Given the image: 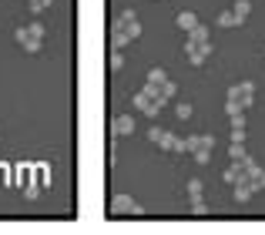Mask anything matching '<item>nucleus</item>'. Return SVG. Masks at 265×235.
Returning <instances> with one entry per match:
<instances>
[{
	"label": "nucleus",
	"instance_id": "nucleus-1",
	"mask_svg": "<svg viewBox=\"0 0 265 235\" xmlns=\"http://www.w3.org/2000/svg\"><path fill=\"white\" fill-rule=\"evenodd\" d=\"M252 98H255V84H252V81H238V84L228 88V104H235V108H242V111L252 104Z\"/></svg>",
	"mask_w": 265,
	"mask_h": 235
},
{
	"label": "nucleus",
	"instance_id": "nucleus-2",
	"mask_svg": "<svg viewBox=\"0 0 265 235\" xmlns=\"http://www.w3.org/2000/svg\"><path fill=\"white\" fill-rule=\"evenodd\" d=\"M134 108H138V111H145L148 118H158V115H161V108H165V101L158 98L154 91L145 88V91H138V94H134Z\"/></svg>",
	"mask_w": 265,
	"mask_h": 235
},
{
	"label": "nucleus",
	"instance_id": "nucleus-3",
	"mask_svg": "<svg viewBox=\"0 0 265 235\" xmlns=\"http://www.w3.org/2000/svg\"><path fill=\"white\" fill-rule=\"evenodd\" d=\"M111 212L114 215H131V218H145V208L134 202L131 195H114L111 198Z\"/></svg>",
	"mask_w": 265,
	"mask_h": 235
},
{
	"label": "nucleus",
	"instance_id": "nucleus-4",
	"mask_svg": "<svg viewBox=\"0 0 265 235\" xmlns=\"http://www.w3.org/2000/svg\"><path fill=\"white\" fill-rule=\"evenodd\" d=\"M114 30H124V34H128V37H138V34H141V24H138V14H134V10H121V14H118V20H114Z\"/></svg>",
	"mask_w": 265,
	"mask_h": 235
},
{
	"label": "nucleus",
	"instance_id": "nucleus-5",
	"mask_svg": "<svg viewBox=\"0 0 265 235\" xmlns=\"http://www.w3.org/2000/svg\"><path fill=\"white\" fill-rule=\"evenodd\" d=\"M211 51H215L211 40H208V44H191V40H185V54H188L191 64H205V60L211 58Z\"/></svg>",
	"mask_w": 265,
	"mask_h": 235
},
{
	"label": "nucleus",
	"instance_id": "nucleus-6",
	"mask_svg": "<svg viewBox=\"0 0 265 235\" xmlns=\"http://www.w3.org/2000/svg\"><path fill=\"white\" fill-rule=\"evenodd\" d=\"M111 131H114V138L134 135V118H131V115H118V118L111 121Z\"/></svg>",
	"mask_w": 265,
	"mask_h": 235
},
{
	"label": "nucleus",
	"instance_id": "nucleus-7",
	"mask_svg": "<svg viewBox=\"0 0 265 235\" xmlns=\"http://www.w3.org/2000/svg\"><path fill=\"white\" fill-rule=\"evenodd\" d=\"M215 148V138L211 135H195V138H188V151L195 155V151H211Z\"/></svg>",
	"mask_w": 265,
	"mask_h": 235
},
{
	"label": "nucleus",
	"instance_id": "nucleus-8",
	"mask_svg": "<svg viewBox=\"0 0 265 235\" xmlns=\"http://www.w3.org/2000/svg\"><path fill=\"white\" fill-rule=\"evenodd\" d=\"M232 195H235V202H248V198L255 195V188H252V181H248V178H242V181H235V185H232Z\"/></svg>",
	"mask_w": 265,
	"mask_h": 235
},
{
	"label": "nucleus",
	"instance_id": "nucleus-9",
	"mask_svg": "<svg viewBox=\"0 0 265 235\" xmlns=\"http://www.w3.org/2000/svg\"><path fill=\"white\" fill-rule=\"evenodd\" d=\"M161 151H188V138H178V135H168V141L161 145Z\"/></svg>",
	"mask_w": 265,
	"mask_h": 235
},
{
	"label": "nucleus",
	"instance_id": "nucleus-10",
	"mask_svg": "<svg viewBox=\"0 0 265 235\" xmlns=\"http://www.w3.org/2000/svg\"><path fill=\"white\" fill-rule=\"evenodd\" d=\"M245 24V17H238L235 10H222L218 14V27H242Z\"/></svg>",
	"mask_w": 265,
	"mask_h": 235
},
{
	"label": "nucleus",
	"instance_id": "nucleus-11",
	"mask_svg": "<svg viewBox=\"0 0 265 235\" xmlns=\"http://www.w3.org/2000/svg\"><path fill=\"white\" fill-rule=\"evenodd\" d=\"M228 158H232L235 165H238V161H245V158H248V151H245V141H232V145H228Z\"/></svg>",
	"mask_w": 265,
	"mask_h": 235
},
{
	"label": "nucleus",
	"instance_id": "nucleus-12",
	"mask_svg": "<svg viewBox=\"0 0 265 235\" xmlns=\"http://www.w3.org/2000/svg\"><path fill=\"white\" fill-rule=\"evenodd\" d=\"M188 40L191 44H208V27H205V24H195L188 30Z\"/></svg>",
	"mask_w": 265,
	"mask_h": 235
},
{
	"label": "nucleus",
	"instance_id": "nucleus-13",
	"mask_svg": "<svg viewBox=\"0 0 265 235\" xmlns=\"http://www.w3.org/2000/svg\"><path fill=\"white\" fill-rule=\"evenodd\" d=\"M128 44H131V37L124 30H111V51H124Z\"/></svg>",
	"mask_w": 265,
	"mask_h": 235
},
{
	"label": "nucleus",
	"instance_id": "nucleus-14",
	"mask_svg": "<svg viewBox=\"0 0 265 235\" xmlns=\"http://www.w3.org/2000/svg\"><path fill=\"white\" fill-rule=\"evenodd\" d=\"M165 81H168L165 67H151V71H148V88H161Z\"/></svg>",
	"mask_w": 265,
	"mask_h": 235
},
{
	"label": "nucleus",
	"instance_id": "nucleus-15",
	"mask_svg": "<svg viewBox=\"0 0 265 235\" xmlns=\"http://www.w3.org/2000/svg\"><path fill=\"white\" fill-rule=\"evenodd\" d=\"M175 24H178V27H181V30H191V27H195V24H198V17H195V14H191V10H181V14H178V17H175Z\"/></svg>",
	"mask_w": 265,
	"mask_h": 235
},
{
	"label": "nucleus",
	"instance_id": "nucleus-16",
	"mask_svg": "<svg viewBox=\"0 0 265 235\" xmlns=\"http://www.w3.org/2000/svg\"><path fill=\"white\" fill-rule=\"evenodd\" d=\"M168 135H171V131H165V128H151V131H148V141H151V145H158V148H161V145L168 141Z\"/></svg>",
	"mask_w": 265,
	"mask_h": 235
},
{
	"label": "nucleus",
	"instance_id": "nucleus-17",
	"mask_svg": "<svg viewBox=\"0 0 265 235\" xmlns=\"http://www.w3.org/2000/svg\"><path fill=\"white\" fill-rule=\"evenodd\" d=\"M185 188H188V198L191 202H195V198H202V192H205V185H202V178H191L188 185H185Z\"/></svg>",
	"mask_w": 265,
	"mask_h": 235
},
{
	"label": "nucleus",
	"instance_id": "nucleus-18",
	"mask_svg": "<svg viewBox=\"0 0 265 235\" xmlns=\"http://www.w3.org/2000/svg\"><path fill=\"white\" fill-rule=\"evenodd\" d=\"M191 215H195V218H205V215H208V205H205V198H195V202H191Z\"/></svg>",
	"mask_w": 265,
	"mask_h": 235
},
{
	"label": "nucleus",
	"instance_id": "nucleus-19",
	"mask_svg": "<svg viewBox=\"0 0 265 235\" xmlns=\"http://www.w3.org/2000/svg\"><path fill=\"white\" fill-rule=\"evenodd\" d=\"M34 178H37V185H51V168L47 165H37L34 168Z\"/></svg>",
	"mask_w": 265,
	"mask_h": 235
},
{
	"label": "nucleus",
	"instance_id": "nucleus-20",
	"mask_svg": "<svg viewBox=\"0 0 265 235\" xmlns=\"http://www.w3.org/2000/svg\"><path fill=\"white\" fill-rule=\"evenodd\" d=\"M252 188H255V192L265 188V168H255V172H252Z\"/></svg>",
	"mask_w": 265,
	"mask_h": 235
},
{
	"label": "nucleus",
	"instance_id": "nucleus-21",
	"mask_svg": "<svg viewBox=\"0 0 265 235\" xmlns=\"http://www.w3.org/2000/svg\"><path fill=\"white\" fill-rule=\"evenodd\" d=\"M232 10H235L238 17H248V14H252V0H235V7H232Z\"/></svg>",
	"mask_w": 265,
	"mask_h": 235
},
{
	"label": "nucleus",
	"instance_id": "nucleus-22",
	"mask_svg": "<svg viewBox=\"0 0 265 235\" xmlns=\"http://www.w3.org/2000/svg\"><path fill=\"white\" fill-rule=\"evenodd\" d=\"M20 47H24V51H30V54H37L40 47H44V40H40V37H27L24 44H20Z\"/></svg>",
	"mask_w": 265,
	"mask_h": 235
},
{
	"label": "nucleus",
	"instance_id": "nucleus-23",
	"mask_svg": "<svg viewBox=\"0 0 265 235\" xmlns=\"http://www.w3.org/2000/svg\"><path fill=\"white\" fill-rule=\"evenodd\" d=\"M175 118H178V121H185V118H191V104H185V101H181V104L175 108Z\"/></svg>",
	"mask_w": 265,
	"mask_h": 235
},
{
	"label": "nucleus",
	"instance_id": "nucleus-24",
	"mask_svg": "<svg viewBox=\"0 0 265 235\" xmlns=\"http://www.w3.org/2000/svg\"><path fill=\"white\" fill-rule=\"evenodd\" d=\"M27 30H30V37H47V27H44V24H30V27H27Z\"/></svg>",
	"mask_w": 265,
	"mask_h": 235
},
{
	"label": "nucleus",
	"instance_id": "nucleus-25",
	"mask_svg": "<svg viewBox=\"0 0 265 235\" xmlns=\"http://www.w3.org/2000/svg\"><path fill=\"white\" fill-rule=\"evenodd\" d=\"M232 121V128H245V111H235V115H228Z\"/></svg>",
	"mask_w": 265,
	"mask_h": 235
},
{
	"label": "nucleus",
	"instance_id": "nucleus-26",
	"mask_svg": "<svg viewBox=\"0 0 265 235\" xmlns=\"http://www.w3.org/2000/svg\"><path fill=\"white\" fill-rule=\"evenodd\" d=\"M238 175H242V172H238V165L225 168V181H228V185H235V181H238Z\"/></svg>",
	"mask_w": 265,
	"mask_h": 235
},
{
	"label": "nucleus",
	"instance_id": "nucleus-27",
	"mask_svg": "<svg viewBox=\"0 0 265 235\" xmlns=\"http://www.w3.org/2000/svg\"><path fill=\"white\" fill-rule=\"evenodd\" d=\"M108 64H111L114 71H118V67L124 64V54H121V51H111V60H108Z\"/></svg>",
	"mask_w": 265,
	"mask_h": 235
},
{
	"label": "nucleus",
	"instance_id": "nucleus-28",
	"mask_svg": "<svg viewBox=\"0 0 265 235\" xmlns=\"http://www.w3.org/2000/svg\"><path fill=\"white\" fill-rule=\"evenodd\" d=\"M27 37H30V30H27V27H17V30H14V40H17V44H24Z\"/></svg>",
	"mask_w": 265,
	"mask_h": 235
},
{
	"label": "nucleus",
	"instance_id": "nucleus-29",
	"mask_svg": "<svg viewBox=\"0 0 265 235\" xmlns=\"http://www.w3.org/2000/svg\"><path fill=\"white\" fill-rule=\"evenodd\" d=\"M232 141H245V128H232Z\"/></svg>",
	"mask_w": 265,
	"mask_h": 235
},
{
	"label": "nucleus",
	"instance_id": "nucleus-30",
	"mask_svg": "<svg viewBox=\"0 0 265 235\" xmlns=\"http://www.w3.org/2000/svg\"><path fill=\"white\" fill-rule=\"evenodd\" d=\"M44 7H47V0H30V10H34V14H40Z\"/></svg>",
	"mask_w": 265,
	"mask_h": 235
},
{
	"label": "nucleus",
	"instance_id": "nucleus-31",
	"mask_svg": "<svg viewBox=\"0 0 265 235\" xmlns=\"http://www.w3.org/2000/svg\"><path fill=\"white\" fill-rule=\"evenodd\" d=\"M208 155L211 151H195V161H198V165H208Z\"/></svg>",
	"mask_w": 265,
	"mask_h": 235
},
{
	"label": "nucleus",
	"instance_id": "nucleus-32",
	"mask_svg": "<svg viewBox=\"0 0 265 235\" xmlns=\"http://www.w3.org/2000/svg\"><path fill=\"white\" fill-rule=\"evenodd\" d=\"M0 185H7V172L3 168H0Z\"/></svg>",
	"mask_w": 265,
	"mask_h": 235
},
{
	"label": "nucleus",
	"instance_id": "nucleus-33",
	"mask_svg": "<svg viewBox=\"0 0 265 235\" xmlns=\"http://www.w3.org/2000/svg\"><path fill=\"white\" fill-rule=\"evenodd\" d=\"M262 54H265V47H262Z\"/></svg>",
	"mask_w": 265,
	"mask_h": 235
},
{
	"label": "nucleus",
	"instance_id": "nucleus-34",
	"mask_svg": "<svg viewBox=\"0 0 265 235\" xmlns=\"http://www.w3.org/2000/svg\"><path fill=\"white\" fill-rule=\"evenodd\" d=\"M47 3H51V0H47Z\"/></svg>",
	"mask_w": 265,
	"mask_h": 235
}]
</instances>
